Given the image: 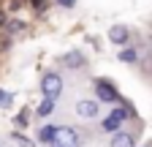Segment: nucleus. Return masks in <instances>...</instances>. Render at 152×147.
Wrapping results in <instances>:
<instances>
[{
  "mask_svg": "<svg viewBox=\"0 0 152 147\" xmlns=\"http://www.w3.org/2000/svg\"><path fill=\"white\" fill-rule=\"evenodd\" d=\"M60 90H63L60 74H44V79H41V93H44L46 98H57V96H60Z\"/></svg>",
  "mask_w": 152,
  "mask_h": 147,
  "instance_id": "nucleus-1",
  "label": "nucleus"
},
{
  "mask_svg": "<svg viewBox=\"0 0 152 147\" xmlns=\"http://www.w3.org/2000/svg\"><path fill=\"white\" fill-rule=\"evenodd\" d=\"M54 147H79V134L73 128H54Z\"/></svg>",
  "mask_w": 152,
  "mask_h": 147,
  "instance_id": "nucleus-2",
  "label": "nucleus"
},
{
  "mask_svg": "<svg viewBox=\"0 0 152 147\" xmlns=\"http://www.w3.org/2000/svg\"><path fill=\"white\" fill-rule=\"evenodd\" d=\"M125 117H128V112H125V109H111V112H109V117H103V123H101V128H103V131L109 134H114V131H120V125L125 123Z\"/></svg>",
  "mask_w": 152,
  "mask_h": 147,
  "instance_id": "nucleus-3",
  "label": "nucleus"
},
{
  "mask_svg": "<svg viewBox=\"0 0 152 147\" xmlns=\"http://www.w3.org/2000/svg\"><path fill=\"white\" fill-rule=\"evenodd\" d=\"M95 96H98V101H106V104H117V101H122L120 93H117V90H114L109 82H103V79L95 82Z\"/></svg>",
  "mask_w": 152,
  "mask_h": 147,
  "instance_id": "nucleus-4",
  "label": "nucleus"
},
{
  "mask_svg": "<svg viewBox=\"0 0 152 147\" xmlns=\"http://www.w3.org/2000/svg\"><path fill=\"white\" fill-rule=\"evenodd\" d=\"M109 41L111 44H128L130 41V30L125 27V25H114V27H109Z\"/></svg>",
  "mask_w": 152,
  "mask_h": 147,
  "instance_id": "nucleus-5",
  "label": "nucleus"
},
{
  "mask_svg": "<svg viewBox=\"0 0 152 147\" xmlns=\"http://www.w3.org/2000/svg\"><path fill=\"white\" fill-rule=\"evenodd\" d=\"M87 63V57L82 52H68V54H63V65L65 68H82Z\"/></svg>",
  "mask_w": 152,
  "mask_h": 147,
  "instance_id": "nucleus-6",
  "label": "nucleus"
},
{
  "mask_svg": "<svg viewBox=\"0 0 152 147\" xmlns=\"http://www.w3.org/2000/svg\"><path fill=\"white\" fill-rule=\"evenodd\" d=\"M76 112H79L82 117H95V115H98V101H79V104H76Z\"/></svg>",
  "mask_w": 152,
  "mask_h": 147,
  "instance_id": "nucleus-7",
  "label": "nucleus"
},
{
  "mask_svg": "<svg viewBox=\"0 0 152 147\" xmlns=\"http://www.w3.org/2000/svg\"><path fill=\"white\" fill-rule=\"evenodd\" d=\"M38 142H41V144H54V128L44 125L41 131H38Z\"/></svg>",
  "mask_w": 152,
  "mask_h": 147,
  "instance_id": "nucleus-8",
  "label": "nucleus"
},
{
  "mask_svg": "<svg viewBox=\"0 0 152 147\" xmlns=\"http://www.w3.org/2000/svg\"><path fill=\"white\" fill-rule=\"evenodd\" d=\"M111 147H136V144H133V136L130 134H117L114 142H111Z\"/></svg>",
  "mask_w": 152,
  "mask_h": 147,
  "instance_id": "nucleus-9",
  "label": "nucleus"
},
{
  "mask_svg": "<svg viewBox=\"0 0 152 147\" xmlns=\"http://www.w3.org/2000/svg\"><path fill=\"white\" fill-rule=\"evenodd\" d=\"M52 109H54V98H44L41 104H38V115L46 117V115H52Z\"/></svg>",
  "mask_w": 152,
  "mask_h": 147,
  "instance_id": "nucleus-10",
  "label": "nucleus"
},
{
  "mask_svg": "<svg viewBox=\"0 0 152 147\" xmlns=\"http://www.w3.org/2000/svg\"><path fill=\"white\" fill-rule=\"evenodd\" d=\"M120 60H122V63H136V60H139V57H136V49H133V46H130V49H122V52H120Z\"/></svg>",
  "mask_w": 152,
  "mask_h": 147,
  "instance_id": "nucleus-11",
  "label": "nucleus"
},
{
  "mask_svg": "<svg viewBox=\"0 0 152 147\" xmlns=\"http://www.w3.org/2000/svg\"><path fill=\"white\" fill-rule=\"evenodd\" d=\"M14 139H16L19 144H22V147H35V144H33L30 139H25V136H19V134H14Z\"/></svg>",
  "mask_w": 152,
  "mask_h": 147,
  "instance_id": "nucleus-12",
  "label": "nucleus"
},
{
  "mask_svg": "<svg viewBox=\"0 0 152 147\" xmlns=\"http://www.w3.org/2000/svg\"><path fill=\"white\" fill-rule=\"evenodd\" d=\"M11 104V96L6 93V90H0V106H8Z\"/></svg>",
  "mask_w": 152,
  "mask_h": 147,
  "instance_id": "nucleus-13",
  "label": "nucleus"
},
{
  "mask_svg": "<svg viewBox=\"0 0 152 147\" xmlns=\"http://www.w3.org/2000/svg\"><path fill=\"white\" fill-rule=\"evenodd\" d=\"M33 8L35 11H44L46 8V0H33Z\"/></svg>",
  "mask_w": 152,
  "mask_h": 147,
  "instance_id": "nucleus-14",
  "label": "nucleus"
},
{
  "mask_svg": "<svg viewBox=\"0 0 152 147\" xmlns=\"http://www.w3.org/2000/svg\"><path fill=\"white\" fill-rule=\"evenodd\" d=\"M57 3H60V6H65V8H71V6L76 3V0H57Z\"/></svg>",
  "mask_w": 152,
  "mask_h": 147,
  "instance_id": "nucleus-15",
  "label": "nucleus"
},
{
  "mask_svg": "<svg viewBox=\"0 0 152 147\" xmlns=\"http://www.w3.org/2000/svg\"><path fill=\"white\" fill-rule=\"evenodd\" d=\"M3 25H6V14L0 11V27H3Z\"/></svg>",
  "mask_w": 152,
  "mask_h": 147,
  "instance_id": "nucleus-16",
  "label": "nucleus"
}]
</instances>
